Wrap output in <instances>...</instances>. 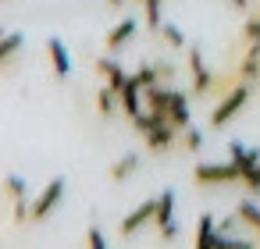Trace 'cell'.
I'll use <instances>...</instances> for the list:
<instances>
[{
	"instance_id": "1",
	"label": "cell",
	"mask_w": 260,
	"mask_h": 249,
	"mask_svg": "<svg viewBox=\"0 0 260 249\" xmlns=\"http://www.w3.org/2000/svg\"><path fill=\"white\" fill-rule=\"evenodd\" d=\"M246 103H249V82H239L232 93H224L221 100H214L207 125H210V128H224L232 118H239V114H242V107H246Z\"/></svg>"
},
{
	"instance_id": "2",
	"label": "cell",
	"mask_w": 260,
	"mask_h": 249,
	"mask_svg": "<svg viewBox=\"0 0 260 249\" xmlns=\"http://www.w3.org/2000/svg\"><path fill=\"white\" fill-rule=\"evenodd\" d=\"M192 182L196 185H235V182H242V171L232 157L224 164L221 160H203V164L192 167Z\"/></svg>"
},
{
	"instance_id": "3",
	"label": "cell",
	"mask_w": 260,
	"mask_h": 249,
	"mask_svg": "<svg viewBox=\"0 0 260 249\" xmlns=\"http://www.w3.org/2000/svg\"><path fill=\"white\" fill-rule=\"evenodd\" d=\"M214 75H217V72H210V68H207L203 50H200V47H189V89H192V96H196V100H207V96H210Z\"/></svg>"
},
{
	"instance_id": "4",
	"label": "cell",
	"mask_w": 260,
	"mask_h": 249,
	"mask_svg": "<svg viewBox=\"0 0 260 249\" xmlns=\"http://www.w3.org/2000/svg\"><path fill=\"white\" fill-rule=\"evenodd\" d=\"M178 135H182V128H178L175 121H168V118H157V114H153L150 128L143 132V139H146V146H150L153 153H164V150H171V146L178 143Z\"/></svg>"
},
{
	"instance_id": "5",
	"label": "cell",
	"mask_w": 260,
	"mask_h": 249,
	"mask_svg": "<svg viewBox=\"0 0 260 249\" xmlns=\"http://www.w3.org/2000/svg\"><path fill=\"white\" fill-rule=\"evenodd\" d=\"M61 199H64V178H54V182L32 199V221H47V217L57 210Z\"/></svg>"
},
{
	"instance_id": "6",
	"label": "cell",
	"mask_w": 260,
	"mask_h": 249,
	"mask_svg": "<svg viewBox=\"0 0 260 249\" xmlns=\"http://www.w3.org/2000/svg\"><path fill=\"white\" fill-rule=\"evenodd\" d=\"M153 210H157V199H143L139 206H132V210L121 217V224H118L121 238H128V235H136L143 224H150V221H153Z\"/></svg>"
},
{
	"instance_id": "7",
	"label": "cell",
	"mask_w": 260,
	"mask_h": 249,
	"mask_svg": "<svg viewBox=\"0 0 260 249\" xmlns=\"http://www.w3.org/2000/svg\"><path fill=\"white\" fill-rule=\"evenodd\" d=\"M139 32V22L136 18H121V22H114V29L107 32V40H104V50H111V54H118L132 36Z\"/></svg>"
},
{
	"instance_id": "8",
	"label": "cell",
	"mask_w": 260,
	"mask_h": 249,
	"mask_svg": "<svg viewBox=\"0 0 260 249\" xmlns=\"http://www.w3.org/2000/svg\"><path fill=\"white\" fill-rule=\"evenodd\" d=\"M93 68H96V75L104 79V86H111V89H118V93H121V86L128 82V72H125L114 57H96Z\"/></svg>"
},
{
	"instance_id": "9",
	"label": "cell",
	"mask_w": 260,
	"mask_h": 249,
	"mask_svg": "<svg viewBox=\"0 0 260 249\" xmlns=\"http://www.w3.org/2000/svg\"><path fill=\"white\" fill-rule=\"evenodd\" d=\"M47 57H50V68H54V75L57 79H68L72 75V57H68V47L54 36V40H47Z\"/></svg>"
},
{
	"instance_id": "10",
	"label": "cell",
	"mask_w": 260,
	"mask_h": 249,
	"mask_svg": "<svg viewBox=\"0 0 260 249\" xmlns=\"http://www.w3.org/2000/svg\"><path fill=\"white\" fill-rule=\"evenodd\" d=\"M168 224H175V189H164L157 196V210H153V228L164 231Z\"/></svg>"
},
{
	"instance_id": "11",
	"label": "cell",
	"mask_w": 260,
	"mask_h": 249,
	"mask_svg": "<svg viewBox=\"0 0 260 249\" xmlns=\"http://www.w3.org/2000/svg\"><path fill=\"white\" fill-rule=\"evenodd\" d=\"M192 242H196V245H221V235H217V217H214V214H200Z\"/></svg>"
},
{
	"instance_id": "12",
	"label": "cell",
	"mask_w": 260,
	"mask_h": 249,
	"mask_svg": "<svg viewBox=\"0 0 260 249\" xmlns=\"http://www.w3.org/2000/svg\"><path fill=\"white\" fill-rule=\"evenodd\" d=\"M168 118L178 125V128H189L192 125V107H189V93H182V89H175V96H171V111H168Z\"/></svg>"
},
{
	"instance_id": "13",
	"label": "cell",
	"mask_w": 260,
	"mask_h": 249,
	"mask_svg": "<svg viewBox=\"0 0 260 249\" xmlns=\"http://www.w3.org/2000/svg\"><path fill=\"white\" fill-rule=\"evenodd\" d=\"M139 164H143V160H139L136 153H121V157L107 167V178H111V182H128V178L139 171Z\"/></svg>"
},
{
	"instance_id": "14",
	"label": "cell",
	"mask_w": 260,
	"mask_h": 249,
	"mask_svg": "<svg viewBox=\"0 0 260 249\" xmlns=\"http://www.w3.org/2000/svg\"><path fill=\"white\" fill-rule=\"evenodd\" d=\"M228 157L239 164V171H249V167L260 164V150H253L246 143H228Z\"/></svg>"
},
{
	"instance_id": "15",
	"label": "cell",
	"mask_w": 260,
	"mask_h": 249,
	"mask_svg": "<svg viewBox=\"0 0 260 249\" xmlns=\"http://www.w3.org/2000/svg\"><path fill=\"white\" fill-rule=\"evenodd\" d=\"M22 32H4V36H0V68H8L18 54H22Z\"/></svg>"
},
{
	"instance_id": "16",
	"label": "cell",
	"mask_w": 260,
	"mask_h": 249,
	"mask_svg": "<svg viewBox=\"0 0 260 249\" xmlns=\"http://www.w3.org/2000/svg\"><path fill=\"white\" fill-rule=\"evenodd\" d=\"M118 107H121V96H118V89H111V86H100V93H96V114H100V118H111Z\"/></svg>"
},
{
	"instance_id": "17",
	"label": "cell",
	"mask_w": 260,
	"mask_h": 249,
	"mask_svg": "<svg viewBox=\"0 0 260 249\" xmlns=\"http://www.w3.org/2000/svg\"><path fill=\"white\" fill-rule=\"evenodd\" d=\"M235 214H239L242 228H249L253 235H260V206H256L253 199H242V203L235 206Z\"/></svg>"
},
{
	"instance_id": "18",
	"label": "cell",
	"mask_w": 260,
	"mask_h": 249,
	"mask_svg": "<svg viewBox=\"0 0 260 249\" xmlns=\"http://www.w3.org/2000/svg\"><path fill=\"white\" fill-rule=\"evenodd\" d=\"M136 4L143 8V18H146L150 32H157L160 22H164V0H136Z\"/></svg>"
},
{
	"instance_id": "19",
	"label": "cell",
	"mask_w": 260,
	"mask_h": 249,
	"mask_svg": "<svg viewBox=\"0 0 260 249\" xmlns=\"http://www.w3.org/2000/svg\"><path fill=\"white\" fill-rule=\"evenodd\" d=\"M157 36L164 40V47H168V50H189V43H185L182 29H178V25H171V22H160Z\"/></svg>"
},
{
	"instance_id": "20",
	"label": "cell",
	"mask_w": 260,
	"mask_h": 249,
	"mask_svg": "<svg viewBox=\"0 0 260 249\" xmlns=\"http://www.w3.org/2000/svg\"><path fill=\"white\" fill-rule=\"evenodd\" d=\"M0 192H4L11 203H18V199H25V178L22 174H8L4 182H0Z\"/></svg>"
},
{
	"instance_id": "21",
	"label": "cell",
	"mask_w": 260,
	"mask_h": 249,
	"mask_svg": "<svg viewBox=\"0 0 260 249\" xmlns=\"http://www.w3.org/2000/svg\"><path fill=\"white\" fill-rule=\"evenodd\" d=\"M178 143H182V146H185L189 153H200V150H203V132L189 125V128H182V135H178Z\"/></svg>"
},
{
	"instance_id": "22",
	"label": "cell",
	"mask_w": 260,
	"mask_h": 249,
	"mask_svg": "<svg viewBox=\"0 0 260 249\" xmlns=\"http://www.w3.org/2000/svg\"><path fill=\"white\" fill-rule=\"evenodd\" d=\"M242 40L246 43H260V15H249L242 22Z\"/></svg>"
},
{
	"instance_id": "23",
	"label": "cell",
	"mask_w": 260,
	"mask_h": 249,
	"mask_svg": "<svg viewBox=\"0 0 260 249\" xmlns=\"http://www.w3.org/2000/svg\"><path fill=\"white\" fill-rule=\"evenodd\" d=\"M239 185H246L249 192H260V164L249 167V171H242V182H239Z\"/></svg>"
},
{
	"instance_id": "24",
	"label": "cell",
	"mask_w": 260,
	"mask_h": 249,
	"mask_svg": "<svg viewBox=\"0 0 260 249\" xmlns=\"http://www.w3.org/2000/svg\"><path fill=\"white\" fill-rule=\"evenodd\" d=\"M86 242H89L93 249H107V235H104V231H100L96 224H93V228L86 231Z\"/></svg>"
},
{
	"instance_id": "25",
	"label": "cell",
	"mask_w": 260,
	"mask_h": 249,
	"mask_svg": "<svg viewBox=\"0 0 260 249\" xmlns=\"http://www.w3.org/2000/svg\"><path fill=\"white\" fill-rule=\"evenodd\" d=\"M153 64H157V72H160V82L175 79V64H171V61H153Z\"/></svg>"
},
{
	"instance_id": "26",
	"label": "cell",
	"mask_w": 260,
	"mask_h": 249,
	"mask_svg": "<svg viewBox=\"0 0 260 249\" xmlns=\"http://www.w3.org/2000/svg\"><path fill=\"white\" fill-rule=\"evenodd\" d=\"M107 8H111V11H121V8H125V0H107Z\"/></svg>"
},
{
	"instance_id": "27",
	"label": "cell",
	"mask_w": 260,
	"mask_h": 249,
	"mask_svg": "<svg viewBox=\"0 0 260 249\" xmlns=\"http://www.w3.org/2000/svg\"><path fill=\"white\" fill-rule=\"evenodd\" d=\"M232 4H235L239 11H246V8H249V0H232Z\"/></svg>"
},
{
	"instance_id": "28",
	"label": "cell",
	"mask_w": 260,
	"mask_h": 249,
	"mask_svg": "<svg viewBox=\"0 0 260 249\" xmlns=\"http://www.w3.org/2000/svg\"><path fill=\"white\" fill-rule=\"evenodd\" d=\"M253 15H260V8H256V11H253Z\"/></svg>"
}]
</instances>
